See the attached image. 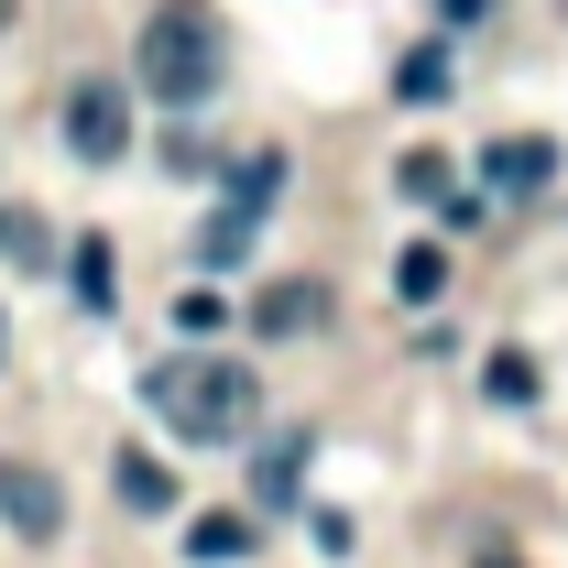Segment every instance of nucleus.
<instances>
[{
    "label": "nucleus",
    "instance_id": "obj_5",
    "mask_svg": "<svg viewBox=\"0 0 568 568\" xmlns=\"http://www.w3.org/2000/svg\"><path fill=\"white\" fill-rule=\"evenodd\" d=\"M0 525H11V536H55V525H67V503H55V481H44L33 459H0Z\"/></svg>",
    "mask_w": 568,
    "mask_h": 568
},
{
    "label": "nucleus",
    "instance_id": "obj_19",
    "mask_svg": "<svg viewBox=\"0 0 568 568\" xmlns=\"http://www.w3.org/2000/svg\"><path fill=\"white\" fill-rule=\"evenodd\" d=\"M481 568H514V547H481Z\"/></svg>",
    "mask_w": 568,
    "mask_h": 568
},
{
    "label": "nucleus",
    "instance_id": "obj_10",
    "mask_svg": "<svg viewBox=\"0 0 568 568\" xmlns=\"http://www.w3.org/2000/svg\"><path fill=\"white\" fill-rule=\"evenodd\" d=\"M110 470H121V503L132 514H175V470H153V448H121Z\"/></svg>",
    "mask_w": 568,
    "mask_h": 568
},
{
    "label": "nucleus",
    "instance_id": "obj_2",
    "mask_svg": "<svg viewBox=\"0 0 568 568\" xmlns=\"http://www.w3.org/2000/svg\"><path fill=\"white\" fill-rule=\"evenodd\" d=\"M219 77H230L219 11L209 0H164V11L142 22V88H153L164 110H197V99H219Z\"/></svg>",
    "mask_w": 568,
    "mask_h": 568
},
{
    "label": "nucleus",
    "instance_id": "obj_12",
    "mask_svg": "<svg viewBox=\"0 0 568 568\" xmlns=\"http://www.w3.org/2000/svg\"><path fill=\"white\" fill-rule=\"evenodd\" d=\"M77 306H88V317H99V306H121V295H110V241H99V230L77 241Z\"/></svg>",
    "mask_w": 568,
    "mask_h": 568
},
{
    "label": "nucleus",
    "instance_id": "obj_6",
    "mask_svg": "<svg viewBox=\"0 0 568 568\" xmlns=\"http://www.w3.org/2000/svg\"><path fill=\"white\" fill-rule=\"evenodd\" d=\"M252 328L263 339H306V328H328V284H306V274H284L252 295Z\"/></svg>",
    "mask_w": 568,
    "mask_h": 568
},
{
    "label": "nucleus",
    "instance_id": "obj_8",
    "mask_svg": "<svg viewBox=\"0 0 568 568\" xmlns=\"http://www.w3.org/2000/svg\"><path fill=\"white\" fill-rule=\"evenodd\" d=\"M186 558H197V568H241V558H252V514H241V503L186 514Z\"/></svg>",
    "mask_w": 568,
    "mask_h": 568
},
{
    "label": "nucleus",
    "instance_id": "obj_14",
    "mask_svg": "<svg viewBox=\"0 0 568 568\" xmlns=\"http://www.w3.org/2000/svg\"><path fill=\"white\" fill-rule=\"evenodd\" d=\"M481 394H493V405H536V361H525V351H493Z\"/></svg>",
    "mask_w": 568,
    "mask_h": 568
},
{
    "label": "nucleus",
    "instance_id": "obj_17",
    "mask_svg": "<svg viewBox=\"0 0 568 568\" xmlns=\"http://www.w3.org/2000/svg\"><path fill=\"white\" fill-rule=\"evenodd\" d=\"M22 252H44V230H33V219H11V209H0V263H22Z\"/></svg>",
    "mask_w": 568,
    "mask_h": 568
},
{
    "label": "nucleus",
    "instance_id": "obj_18",
    "mask_svg": "<svg viewBox=\"0 0 568 568\" xmlns=\"http://www.w3.org/2000/svg\"><path fill=\"white\" fill-rule=\"evenodd\" d=\"M437 11H448V22H481V11H493V0H437Z\"/></svg>",
    "mask_w": 568,
    "mask_h": 568
},
{
    "label": "nucleus",
    "instance_id": "obj_4",
    "mask_svg": "<svg viewBox=\"0 0 568 568\" xmlns=\"http://www.w3.org/2000/svg\"><path fill=\"white\" fill-rule=\"evenodd\" d=\"M55 132H67L77 164H121V153H132V88H121V77H77Z\"/></svg>",
    "mask_w": 568,
    "mask_h": 568
},
{
    "label": "nucleus",
    "instance_id": "obj_3",
    "mask_svg": "<svg viewBox=\"0 0 568 568\" xmlns=\"http://www.w3.org/2000/svg\"><path fill=\"white\" fill-rule=\"evenodd\" d=\"M284 197V153H252V164H241V175H230V197H219V219L209 230H197V263H241V252H252V230H263V209H274Z\"/></svg>",
    "mask_w": 568,
    "mask_h": 568
},
{
    "label": "nucleus",
    "instance_id": "obj_1",
    "mask_svg": "<svg viewBox=\"0 0 568 568\" xmlns=\"http://www.w3.org/2000/svg\"><path fill=\"white\" fill-rule=\"evenodd\" d=\"M142 405L175 426V437H241L252 405H263V383L241 361H219V351H175V361L142 372Z\"/></svg>",
    "mask_w": 568,
    "mask_h": 568
},
{
    "label": "nucleus",
    "instance_id": "obj_7",
    "mask_svg": "<svg viewBox=\"0 0 568 568\" xmlns=\"http://www.w3.org/2000/svg\"><path fill=\"white\" fill-rule=\"evenodd\" d=\"M481 175H493V197H536L547 175H558V142H536V132H514L481 153Z\"/></svg>",
    "mask_w": 568,
    "mask_h": 568
},
{
    "label": "nucleus",
    "instance_id": "obj_9",
    "mask_svg": "<svg viewBox=\"0 0 568 568\" xmlns=\"http://www.w3.org/2000/svg\"><path fill=\"white\" fill-rule=\"evenodd\" d=\"M394 295H405V306H437V295H448V252H437V241H405V252H394Z\"/></svg>",
    "mask_w": 568,
    "mask_h": 568
},
{
    "label": "nucleus",
    "instance_id": "obj_13",
    "mask_svg": "<svg viewBox=\"0 0 568 568\" xmlns=\"http://www.w3.org/2000/svg\"><path fill=\"white\" fill-rule=\"evenodd\" d=\"M394 186L426 197V209H448V197H459V186H448V153H405V164H394Z\"/></svg>",
    "mask_w": 568,
    "mask_h": 568
},
{
    "label": "nucleus",
    "instance_id": "obj_16",
    "mask_svg": "<svg viewBox=\"0 0 568 568\" xmlns=\"http://www.w3.org/2000/svg\"><path fill=\"white\" fill-rule=\"evenodd\" d=\"M175 328H186V339H219V328H230V295H209V284L175 295Z\"/></svg>",
    "mask_w": 568,
    "mask_h": 568
},
{
    "label": "nucleus",
    "instance_id": "obj_15",
    "mask_svg": "<svg viewBox=\"0 0 568 568\" xmlns=\"http://www.w3.org/2000/svg\"><path fill=\"white\" fill-rule=\"evenodd\" d=\"M394 88H405V99H448V44H416V55L394 67Z\"/></svg>",
    "mask_w": 568,
    "mask_h": 568
},
{
    "label": "nucleus",
    "instance_id": "obj_11",
    "mask_svg": "<svg viewBox=\"0 0 568 568\" xmlns=\"http://www.w3.org/2000/svg\"><path fill=\"white\" fill-rule=\"evenodd\" d=\"M252 481H263V503H295V481H306V437H274Z\"/></svg>",
    "mask_w": 568,
    "mask_h": 568
},
{
    "label": "nucleus",
    "instance_id": "obj_20",
    "mask_svg": "<svg viewBox=\"0 0 568 568\" xmlns=\"http://www.w3.org/2000/svg\"><path fill=\"white\" fill-rule=\"evenodd\" d=\"M0 33H11V0H0Z\"/></svg>",
    "mask_w": 568,
    "mask_h": 568
}]
</instances>
